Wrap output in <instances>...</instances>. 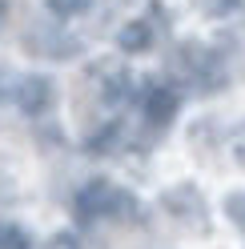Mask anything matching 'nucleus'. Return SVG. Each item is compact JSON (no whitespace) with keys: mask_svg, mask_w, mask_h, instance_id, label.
Wrapping results in <instances>:
<instances>
[{"mask_svg":"<svg viewBox=\"0 0 245 249\" xmlns=\"http://www.w3.org/2000/svg\"><path fill=\"white\" fill-rule=\"evenodd\" d=\"M97 0H44V12H49L52 20H76V17H85L88 8H93Z\"/></svg>","mask_w":245,"mask_h":249,"instance_id":"nucleus-10","label":"nucleus"},{"mask_svg":"<svg viewBox=\"0 0 245 249\" xmlns=\"http://www.w3.org/2000/svg\"><path fill=\"white\" fill-rule=\"evenodd\" d=\"M8 101H12L17 113L40 117V113H49V105H52V81H49V76H40V72L12 76V81H8Z\"/></svg>","mask_w":245,"mask_h":249,"instance_id":"nucleus-4","label":"nucleus"},{"mask_svg":"<svg viewBox=\"0 0 245 249\" xmlns=\"http://www.w3.org/2000/svg\"><path fill=\"white\" fill-rule=\"evenodd\" d=\"M241 8H245V0H205V12H209V17H217V20L233 17V12H241Z\"/></svg>","mask_w":245,"mask_h":249,"instance_id":"nucleus-13","label":"nucleus"},{"mask_svg":"<svg viewBox=\"0 0 245 249\" xmlns=\"http://www.w3.org/2000/svg\"><path fill=\"white\" fill-rule=\"evenodd\" d=\"M165 33V12L161 8H153L149 17H133L121 24V33H117V49L121 53H129V56H141L149 53L153 44H157V36Z\"/></svg>","mask_w":245,"mask_h":249,"instance_id":"nucleus-6","label":"nucleus"},{"mask_svg":"<svg viewBox=\"0 0 245 249\" xmlns=\"http://www.w3.org/2000/svg\"><path fill=\"white\" fill-rule=\"evenodd\" d=\"M165 209H169L177 221L201 225V229H205V197L197 193L193 185H173V189L165 193Z\"/></svg>","mask_w":245,"mask_h":249,"instance_id":"nucleus-8","label":"nucleus"},{"mask_svg":"<svg viewBox=\"0 0 245 249\" xmlns=\"http://www.w3.org/2000/svg\"><path fill=\"white\" fill-rule=\"evenodd\" d=\"M173 72L177 81L201 92V97H209V92H221L225 81H229V69H225V56L213 49V44L205 40H185L181 49L173 53Z\"/></svg>","mask_w":245,"mask_h":249,"instance_id":"nucleus-1","label":"nucleus"},{"mask_svg":"<svg viewBox=\"0 0 245 249\" xmlns=\"http://www.w3.org/2000/svg\"><path fill=\"white\" fill-rule=\"evenodd\" d=\"M229 157L245 169V121H237L233 129H229Z\"/></svg>","mask_w":245,"mask_h":249,"instance_id":"nucleus-12","label":"nucleus"},{"mask_svg":"<svg viewBox=\"0 0 245 249\" xmlns=\"http://www.w3.org/2000/svg\"><path fill=\"white\" fill-rule=\"evenodd\" d=\"M0 249H33V241L20 225H4L0 229Z\"/></svg>","mask_w":245,"mask_h":249,"instance_id":"nucleus-11","label":"nucleus"},{"mask_svg":"<svg viewBox=\"0 0 245 249\" xmlns=\"http://www.w3.org/2000/svg\"><path fill=\"white\" fill-rule=\"evenodd\" d=\"M97 89H101V101H105V105H125V101L137 97L133 72L121 69V65H101V69H97Z\"/></svg>","mask_w":245,"mask_h":249,"instance_id":"nucleus-7","label":"nucleus"},{"mask_svg":"<svg viewBox=\"0 0 245 249\" xmlns=\"http://www.w3.org/2000/svg\"><path fill=\"white\" fill-rule=\"evenodd\" d=\"M137 105H141V117L153 133H165L169 124L177 121V108H181V97H177V89L173 85H161V81H153L141 89V97H137Z\"/></svg>","mask_w":245,"mask_h":249,"instance_id":"nucleus-3","label":"nucleus"},{"mask_svg":"<svg viewBox=\"0 0 245 249\" xmlns=\"http://www.w3.org/2000/svg\"><path fill=\"white\" fill-rule=\"evenodd\" d=\"M44 249H85L81 237H72V233H52L49 241H44Z\"/></svg>","mask_w":245,"mask_h":249,"instance_id":"nucleus-15","label":"nucleus"},{"mask_svg":"<svg viewBox=\"0 0 245 249\" xmlns=\"http://www.w3.org/2000/svg\"><path fill=\"white\" fill-rule=\"evenodd\" d=\"M129 141V133H125V121H109V124H101V129L88 137V153H97V157H109V153H117L121 145Z\"/></svg>","mask_w":245,"mask_h":249,"instance_id":"nucleus-9","label":"nucleus"},{"mask_svg":"<svg viewBox=\"0 0 245 249\" xmlns=\"http://www.w3.org/2000/svg\"><path fill=\"white\" fill-rule=\"evenodd\" d=\"M225 213H229V221L245 233V193H229L225 197Z\"/></svg>","mask_w":245,"mask_h":249,"instance_id":"nucleus-14","label":"nucleus"},{"mask_svg":"<svg viewBox=\"0 0 245 249\" xmlns=\"http://www.w3.org/2000/svg\"><path fill=\"white\" fill-rule=\"evenodd\" d=\"M72 209H76L81 221H129V217L141 213V201H137L129 189H121V185L97 177V181L81 185Z\"/></svg>","mask_w":245,"mask_h":249,"instance_id":"nucleus-2","label":"nucleus"},{"mask_svg":"<svg viewBox=\"0 0 245 249\" xmlns=\"http://www.w3.org/2000/svg\"><path fill=\"white\" fill-rule=\"evenodd\" d=\"M24 49L36 53V56H49V60H69V56L81 53V40L60 24H33L24 33Z\"/></svg>","mask_w":245,"mask_h":249,"instance_id":"nucleus-5","label":"nucleus"}]
</instances>
